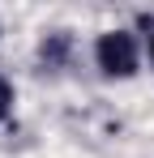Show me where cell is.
Returning <instances> with one entry per match:
<instances>
[{"label": "cell", "mask_w": 154, "mask_h": 158, "mask_svg": "<svg viewBox=\"0 0 154 158\" xmlns=\"http://www.w3.org/2000/svg\"><path fill=\"white\" fill-rule=\"evenodd\" d=\"M94 64L103 69V77H133L141 69V43L133 30H103L94 39Z\"/></svg>", "instance_id": "6da1fadb"}, {"label": "cell", "mask_w": 154, "mask_h": 158, "mask_svg": "<svg viewBox=\"0 0 154 158\" xmlns=\"http://www.w3.org/2000/svg\"><path fill=\"white\" fill-rule=\"evenodd\" d=\"M146 30H150V64H154V22H146Z\"/></svg>", "instance_id": "3957f363"}, {"label": "cell", "mask_w": 154, "mask_h": 158, "mask_svg": "<svg viewBox=\"0 0 154 158\" xmlns=\"http://www.w3.org/2000/svg\"><path fill=\"white\" fill-rule=\"evenodd\" d=\"M13 115V85H9V77H0V124Z\"/></svg>", "instance_id": "7a4b0ae2"}]
</instances>
